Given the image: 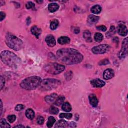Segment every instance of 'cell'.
Masks as SVG:
<instances>
[{"mask_svg":"<svg viewBox=\"0 0 128 128\" xmlns=\"http://www.w3.org/2000/svg\"><path fill=\"white\" fill-rule=\"evenodd\" d=\"M56 122V119L52 116H50L48 118V121L47 122V127L49 128L52 127L53 125Z\"/></svg>","mask_w":128,"mask_h":128,"instance_id":"obj_28","label":"cell"},{"mask_svg":"<svg viewBox=\"0 0 128 128\" xmlns=\"http://www.w3.org/2000/svg\"><path fill=\"white\" fill-rule=\"evenodd\" d=\"M89 100L90 104L94 107H96L98 104V100L95 94H90L89 96Z\"/></svg>","mask_w":128,"mask_h":128,"instance_id":"obj_12","label":"cell"},{"mask_svg":"<svg viewBox=\"0 0 128 128\" xmlns=\"http://www.w3.org/2000/svg\"><path fill=\"white\" fill-rule=\"evenodd\" d=\"M59 8V6L56 3H51L48 6V10L51 13H54L57 11Z\"/></svg>","mask_w":128,"mask_h":128,"instance_id":"obj_19","label":"cell"},{"mask_svg":"<svg viewBox=\"0 0 128 128\" xmlns=\"http://www.w3.org/2000/svg\"><path fill=\"white\" fill-rule=\"evenodd\" d=\"M37 2L38 3H39V4H41V3H43V1H37Z\"/></svg>","mask_w":128,"mask_h":128,"instance_id":"obj_44","label":"cell"},{"mask_svg":"<svg viewBox=\"0 0 128 128\" xmlns=\"http://www.w3.org/2000/svg\"><path fill=\"white\" fill-rule=\"evenodd\" d=\"M6 42L7 46L14 51L20 50L24 46L23 42L20 39L10 33L7 34Z\"/></svg>","mask_w":128,"mask_h":128,"instance_id":"obj_4","label":"cell"},{"mask_svg":"<svg viewBox=\"0 0 128 128\" xmlns=\"http://www.w3.org/2000/svg\"><path fill=\"white\" fill-rule=\"evenodd\" d=\"M60 81L55 79H46L42 80L41 84V89L43 91H49L57 88L60 85Z\"/></svg>","mask_w":128,"mask_h":128,"instance_id":"obj_6","label":"cell"},{"mask_svg":"<svg viewBox=\"0 0 128 128\" xmlns=\"http://www.w3.org/2000/svg\"><path fill=\"white\" fill-rule=\"evenodd\" d=\"M65 100V98L64 97V96H58L57 99L56 100V101L55 103V104L58 106H60L61 105H63L64 104V102Z\"/></svg>","mask_w":128,"mask_h":128,"instance_id":"obj_25","label":"cell"},{"mask_svg":"<svg viewBox=\"0 0 128 128\" xmlns=\"http://www.w3.org/2000/svg\"><path fill=\"white\" fill-rule=\"evenodd\" d=\"M8 121L11 123H13L16 119V116L14 115H9L8 117Z\"/></svg>","mask_w":128,"mask_h":128,"instance_id":"obj_33","label":"cell"},{"mask_svg":"<svg viewBox=\"0 0 128 128\" xmlns=\"http://www.w3.org/2000/svg\"><path fill=\"white\" fill-rule=\"evenodd\" d=\"M103 38H104L103 35L101 33H96L95 34L94 39L96 42H99V43L103 41Z\"/></svg>","mask_w":128,"mask_h":128,"instance_id":"obj_27","label":"cell"},{"mask_svg":"<svg viewBox=\"0 0 128 128\" xmlns=\"http://www.w3.org/2000/svg\"><path fill=\"white\" fill-rule=\"evenodd\" d=\"M83 37L87 42H91L92 41V39L91 38V34L89 30H86L84 31L83 33Z\"/></svg>","mask_w":128,"mask_h":128,"instance_id":"obj_21","label":"cell"},{"mask_svg":"<svg viewBox=\"0 0 128 128\" xmlns=\"http://www.w3.org/2000/svg\"><path fill=\"white\" fill-rule=\"evenodd\" d=\"M128 38H125L123 42L122 49L119 53V57L120 59L123 60L128 54Z\"/></svg>","mask_w":128,"mask_h":128,"instance_id":"obj_8","label":"cell"},{"mask_svg":"<svg viewBox=\"0 0 128 128\" xmlns=\"http://www.w3.org/2000/svg\"><path fill=\"white\" fill-rule=\"evenodd\" d=\"M91 11L93 14H98L101 13L102 11V8L99 5H95L91 8Z\"/></svg>","mask_w":128,"mask_h":128,"instance_id":"obj_23","label":"cell"},{"mask_svg":"<svg viewBox=\"0 0 128 128\" xmlns=\"http://www.w3.org/2000/svg\"><path fill=\"white\" fill-rule=\"evenodd\" d=\"M62 108L64 111L66 112H70V111H71V110L72 109L71 105H70V103H69L68 102L64 103L62 105Z\"/></svg>","mask_w":128,"mask_h":128,"instance_id":"obj_22","label":"cell"},{"mask_svg":"<svg viewBox=\"0 0 128 128\" xmlns=\"http://www.w3.org/2000/svg\"><path fill=\"white\" fill-rule=\"evenodd\" d=\"M14 128H24V126L22 125H19L18 126H16L15 127H14Z\"/></svg>","mask_w":128,"mask_h":128,"instance_id":"obj_43","label":"cell"},{"mask_svg":"<svg viewBox=\"0 0 128 128\" xmlns=\"http://www.w3.org/2000/svg\"><path fill=\"white\" fill-rule=\"evenodd\" d=\"M114 76V72L112 69H107L103 74V78L105 80H109L112 79Z\"/></svg>","mask_w":128,"mask_h":128,"instance_id":"obj_13","label":"cell"},{"mask_svg":"<svg viewBox=\"0 0 128 128\" xmlns=\"http://www.w3.org/2000/svg\"><path fill=\"white\" fill-rule=\"evenodd\" d=\"M70 127H72V128H75V127H77V125H76V124L74 122H71L70 124V126H69Z\"/></svg>","mask_w":128,"mask_h":128,"instance_id":"obj_41","label":"cell"},{"mask_svg":"<svg viewBox=\"0 0 128 128\" xmlns=\"http://www.w3.org/2000/svg\"><path fill=\"white\" fill-rule=\"evenodd\" d=\"M42 79L38 76L28 77L22 81L20 86L22 88L27 90H34L41 85Z\"/></svg>","mask_w":128,"mask_h":128,"instance_id":"obj_3","label":"cell"},{"mask_svg":"<svg viewBox=\"0 0 128 128\" xmlns=\"http://www.w3.org/2000/svg\"><path fill=\"white\" fill-rule=\"evenodd\" d=\"M1 21H2L6 17V14L3 12H1Z\"/></svg>","mask_w":128,"mask_h":128,"instance_id":"obj_40","label":"cell"},{"mask_svg":"<svg viewBox=\"0 0 128 128\" xmlns=\"http://www.w3.org/2000/svg\"><path fill=\"white\" fill-rule=\"evenodd\" d=\"M116 32V30L115 27L114 26H111L109 31L108 32V33H107V34H106L107 38H110L112 37L115 34Z\"/></svg>","mask_w":128,"mask_h":128,"instance_id":"obj_24","label":"cell"},{"mask_svg":"<svg viewBox=\"0 0 128 128\" xmlns=\"http://www.w3.org/2000/svg\"><path fill=\"white\" fill-rule=\"evenodd\" d=\"M25 108V106L22 104H19L15 107V110L17 111H20L24 109Z\"/></svg>","mask_w":128,"mask_h":128,"instance_id":"obj_37","label":"cell"},{"mask_svg":"<svg viewBox=\"0 0 128 128\" xmlns=\"http://www.w3.org/2000/svg\"><path fill=\"white\" fill-rule=\"evenodd\" d=\"M1 58L4 63L12 69H17L21 64V59L10 51L2 52L1 54Z\"/></svg>","mask_w":128,"mask_h":128,"instance_id":"obj_2","label":"cell"},{"mask_svg":"<svg viewBox=\"0 0 128 128\" xmlns=\"http://www.w3.org/2000/svg\"><path fill=\"white\" fill-rule=\"evenodd\" d=\"M91 84L92 85L96 88H101L104 86L106 84L105 82L100 79H94L91 81Z\"/></svg>","mask_w":128,"mask_h":128,"instance_id":"obj_11","label":"cell"},{"mask_svg":"<svg viewBox=\"0 0 128 128\" xmlns=\"http://www.w3.org/2000/svg\"><path fill=\"white\" fill-rule=\"evenodd\" d=\"M80 31V30L78 27H75V28H74L73 32L75 34H79Z\"/></svg>","mask_w":128,"mask_h":128,"instance_id":"obj_39","label":"cell"},{"mask_svg":"<svg viewBox=\"0 0 128 128\" xmlns=\"http://www.w3.org/2000/svg\"><path fill=\"white\" fill-rule=\"evenodd\" d=\"M44 69L49 74L58 75L65 70V67L56 63H50L45 65Z\"/></svg>","mask_w":128,"mask_h":128,"instance_id":"obj_5","label":"cell"},{"mask_svg":"<svg viewBox=\"0 0 128 128\" xmlns=\"http://www.w3.org/2000/svg\"><path fill=\"white\" fill-rule=\"evenodd\" d=\"M31 32L32 34L35 35L37 38H38L42 33V30L37 26H34L31 28Z\"/></svg>","mask_w":128,"mask_h":128,"instance_id":"obj_14","label":"cell"},{"mask_svg":"<svg viewBox=\"0 0 128 128\" xmlns=\"http://www.w3.org/2000/svg\"><path fill=\"white\" fill-rule=\"evenodd\" d=\"M97 29L98 30L100 31H102L103 32H105L107 30V28L106 26H98L97 27Z\"/></svg>","mask_w":128,"mask_h":128,"instance_id":"obj_38","label":"cell"},{"mask_svg":"<svg viewBox=\"0 0 128 128\" xmlns=\"http://www.w3.org/2000/svg\"><path fill=\"white\" fill-rule=\"evenodd\" d=\"M50 112L51 114H54V115H56L59 112V110L58 108H57L55 107L54 106H52L51 107V108H50Z\"/></svg>","mask_w":128,"mask_h":128,"instance_id":"obj_31","label":"cell"},{"mask_svg":"<svg viewBox=\"0 0 128 128\" xmlns=\"http://www.w3.org/2000/svg\"><path fill=\"white\" fill-rule=\"evenodd\" d=\"M70 41V39L68 37H61L58 39V42L61 45H65L69 44Z\"/></svg>","mask_w":128,"mask_h":128,"instance_id":"obj_18","label":"cell"},{"mask_svg":"<svg viewBox=\"0 0 128 128\" xmlns=\"http://www.w3.org/2000/svg\"><path fill=\"white\" fill-rule=\"evenodd\" d=\"M44 118L41 116H38L37 118V123L39 125H42L44 123Z\"/></svg>","mask_w":128,"mask_h":128,"instance_id":"obj_35","label":"cell"},{"mask_svg":"<svg viewBox=\"0 0 128 128\" xmlns=\"http://www.w3.org/2000/svg\"><path fill=\"white\" fill-rule=\"evenodd\" d=\"M59 25V21L57 20H54L50 24V28L52 30H54L57 28Z\"/></svg>","mask_w":128,"mask_h":128,"instance_id":"obj_29","label":"cell"},{"mask_svg":"<svg viewBox=\"0 0 128 128\" xmlns=\"http://www.w3.org/2000/svg\"><path fill=\"white\" fill-rule=\"evenodd\" d=\"M0 105H1V116L2 114V111H3V103L2 100H1V104H0Z\"/></svg>","mask_w":128,"mask_h":128,"instance_id":"obj_42","label":"cell"},{"mask_svg":"<svg viewBox=\"0 0 128 128\" xmlns=\"http://www.w3.org/2000/svg\"><path fill=\"white\" fill-rule=\"evenodd\" d=\"M110 63L109 60L108 59H104L100 61L99 63V65H107Z\"/></svg>","mask_w":128,"mask_h":128,"instance_id":"obj_34","label":"cell"},{"mask_svg":"<svg viewBox=\"0 0 128 128\" xmlns=\"http://www.w3.org/2000/svg\"><path fill=\"white\" fill-rule=\"evenodd\" d=\"M58 59L68 65H75L82 62L83 56L77 50L72 48L59 49L57 53Z\"/></svg>","mask_w":128,"mask_h":128,"instance_id":"obj_1","label":"cell"},{"mask_svg":"<svg viewBox=\"0 0 128 128\" xmlns=\"http://www.w3.org/2000/svg\"><path fill=\"white\" fill-rule=\"evenodd\" d=\"M45 41H46V42L47 43V45L51 47H53L55 46L56 44L55 39L52 35L48 36L46 38Z\"/></svg>","mask_w":128,"mask_h":128,"instance_id":"obj_15","label":"cell"},{"mask_svg":"<svg viewBox=\"0 0 128 128\" xmlns=\"http://www.w3.org/2000/svg\"><path fill=\"white\" fill-rule=\"evenodd\" d=\"M0 83H1V90L3 89L5 84V79L2 76L0 77Z\"/></svg>","mask_w":128,"mask_h":128,"instance_id":"obj_36","label":"cell"},{"mask_svg":"<svg viewBox=\"0 0 128 128\" xmlns=\"http://www.w3.org/2000/svg\"><path fill=\"white\" fill-rule=\"evenodd\" d=\"M72 114L71 113H61L60 115V118H67L68 119H70L72 118Z\"/></svg>","mask_w":128,"mask_h":128,"instance_id":"obj_30","label":"cell"},{"mask_svg":"<svg viewBox=\"0 0 128 128\" xmlns=\"http://www.w3.org/2000/svg\"><path fill=\"white\" fill-rule=\"evenodd\" d=\"M100 19V17L98 16H96L95 15H90L88 16V22L91 25H94L97 23Z\"/></svg>","mask_w":128,"mask_h":128,"instance_id":"obj_16","label":"cell"},{"mask_svg":"<svg viewBox=\"0 0 128 128\" xmlns=\"http://www.w3.org/2000/svg\"><path fill=\"white\" fill-rule=\"evenodd\" d=\"M35 6V4L33 3L29 2H28L26 4V8L27 9H32L34 8Z\"/></svg>","mask_w":128,"mask_h":128,"instance_id":"obj_32","label":"cell"},{"mask_svg":"<svg viewBox=\"0 0 128 128\" xmlns=\"http://www.w3.org/2000/svg\"><path fill=\"white\" fill-rule=\"evenodd\" d=\"M118 33L121 36H126L128 34V30L126 26L120 24L118 27Z\"/></svg>","mask_w":128,"mask_h":128,"instance_id":"obj_10","label":"cell"},{"mask_svg":"<svg viewBox=\"0 0 128 128\" xmlns=\"http://www.w3.org/2000/svg\"><path fill=\"white\" fill-rule=\"evenodd\" d=\"M69 126L68 122L64 120L58 121L55 124V128H66Z\"/></svg>","mask_w":128,"mask_h":128,"instance_id":"obj_17","label":"cell"},{"mask_svg":"<svg viewBox=\"0 0 128 128\" xmlns=\"http://www.w3.org/2000/svg\"><path fill=\"white\" fill-rule=\"evenodd\" d=\"M26 116L29 119L33 120L35 117V112L32 109H29L26 111Z\"/></svg>","mask_w":128,"mask_h":128,"instance_id":"obj_20","label":"cell"},{"mask_svg":"<svg viewBox=\"0 0 128 128\" xmlns=\"http://www.w3.org/2000/svg\"><path fill=\"white\" fill-rule=\"evenodd\" d=\"M10 127H11V126L7 122V121L5 119H2L1 120V121H0V128H9Z\"/></svg>","mask_w":128,"mask_h":128,"instance_id":"obj_26","label":"cell"},{"mask_svg":"<svg viewBox=\"0 0 128 128\" xmlns=\"http://www.w3.org/2000/svg\"><path fill=\"white\" fill-rule=\"evenodd\" d=\"M58 97V96L57 94L53 93L50 95L47 96L45 98V101L49 104H55L56 100Z\"/></svg>","mask_w":128,"mask_h":128,"instance_id":"obj_9","label":"cell"},{"mask_svg":"<svg viewBox=\"0 0 128 128\" xmlns=\"http://www.w3.org/2000/svg\"><path fill=\"white\" fill-rule=\"evenodd\" d=\"M109 46L107 44H104L94 47L92 49V51L95 54H100L107 53L109 51Z\"/></svg>","mask_w":128,"mask_h":128,"instance_id":"obj_7","label":"cell"}]
</instances>
